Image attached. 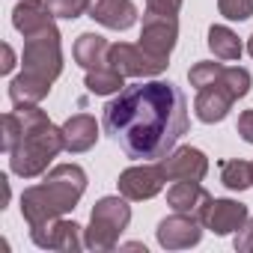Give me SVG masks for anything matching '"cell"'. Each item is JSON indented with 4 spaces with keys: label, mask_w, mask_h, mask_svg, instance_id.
<instances>
[{
    "label": "cell",
    "mask_w": 253,
    "mask_h": 253,
    "mask_svg": "<svg viewBox=\"0 0 253 253\" xmlns=\"http://www.w3.org/2000/svg\"><path fill=\"white\" fill-rule=\"evenodd\" d=\"M104 134L134 161H161L188 131V98L170 81L122 86L101 113Z\"/></svg>",
    "instance_id": "obj_1"
},
{
    "label": "cell",
    "mask_w": 253,
    "mask_h": 253,
    "mask_svg": "<svg viewBox=\"0 0 253 253\" xmlns=\"http://www.w3.org/2000/svg\"><path fill=\"white\" fill-rule=\"evenodd\" d=\"M15 113L21 119V131H18L15 149L9 152V167L21 179H36L66 149L63 146V128H57L48 119V113L39 110L36 104H18Z\"/></svg>",
    "instance_id": "obj_2"
},
{
    "label": "cell",
    "mask_w": 253,
    "mask_h": 253,
    "mask_svg": "<svg viewBox=\"0 0 253 253\" xmlns=\"http://www.w3.org/2000/svg\"><path fill=\"white\" fill-rule=\"evenodd\" d=\"M60 72H63V51H60V33L54 24L45 33L24 39L21 75L12 78V84H9L12 104L15 107L18 104H39L51 92V84L60 78Z\"/></svg>",
    "instance_id": "obj_3"
},
{
    "label": "cell",
    "mask_w": 253,
    "mask_h": 253,
    "mask_svg": "<svg viewBox=\"0 0 253 253\" xmlns=\"http://www.w3.org/2000/svg\"><path fill=\"white\" fill-rule=\"evenodd\" d=\"M86 191V173L78 164H57L39 185H30L21 194V214L27 226H42L54 217H63L78 206Z\"/></svg>",
    "instance_id": "obj_4"
},
{
    "label": "cell",
    "mask_w": 253,
    "mask_h": 253,
    "mask_svg": "<svg viewBox=\"0 0 253 253\" xmlns=\"http://www.w3.org/2000/svg\"><path fill=\"white\" fill-rule=\"evenodd\" d=\"M191 86H197V119L211 125L220 122L229 107L247 95L250 89V72L241 66H220V63H197L188 72Z\"/></svg>",
    "instance_id": "obj_5"
},
{
    "label": "cell",
    "mask_w": 253,
    "mask_h": 253,
    "mask_svg": "<svg viewBox=\"0 0 253 253\" xmlns=\"http://www.w3.org/2000/svg\"><path fill=\"white\" fill-rule=\"evenodd\" d=\"M131 223V209L128 200L122 194L119 197H104L95 203L92 214H89V229L84 235V244L89 250H113L119 235L128 229Z\"/></svg>",
    "instance_id": "obj_6"
},
{
    "label": "cell",
    "mask_w": 253,
    "mask_h": 253,
    "mask_svg": "<svg viewBox=\"0 0 253 253\" xmlns=\"http://www.w3.org/2000/svg\"><path fill=\"white\" fill-rule=\"evenodd\" d=\"M107 63H110L119 75H125V78H152V75H161V72L170 66L167 60L149 54L143 45H125V42L110 45Z\"/></svg>",
    "instance_id": "obj_7"
},
{
    "label": "cell",
    "mask_w": 253,
    "mask_h": 253,
    "mask_svg": "<svg viewBox=\"0 0 253 253\" xmlns=\"http://www.w3.org/2000/svg\"><path fill=\"white\" fill-rule=\"evenodd\" d=\"M167 182V173L161 167V161L155 164H140V167H128L119 173V194L125 200H152L155 194H161Z\"/></svg>",
    "instance_id": "obj_8"
},
{
    "label": "cell",
    "mask_w": 253,
    "mask_h": 253,
    "mask_svg": "<svg viewBox=\"0 0 253 253\" xmlns=\"http://www.w3.org/2000/svg\"><path fill=\"white\" fill-rule=\"evenodd\" d=\"M167 182H203L209 173V158L194 146H179L161 158Z\"/></svg>",
    "instance_id": "obj_9"
},
{
    "label": "cell",
    "mask_w": 253,
    "mask_h": 253,
    "mask_svg": "<svg viewBox=\"0 0 253 253\" xmlns=\"http://www.w3.org/2000/svg\"><path fill=\"white\" fill-rule=\"evenodd\" d=\"M30 238L39 244V247H48V250H63V253H75L84 244L81 238V226L75 220H63V217H54L42 226H33L30 229Z\"/></svg>",
    "instance_id": "obj_10"
},
{
    "label": "cell",
    "mask_w": 253,
    "mask_h": 253,
    "mask_svg": "<svg viewBox=\"0 0 253 253\" xmlns=\"http://www.w3.org/2000/svg\"><path fill=\"white\" fill-rule=\"evenodd\" d=\"M179 39V18H167V15H143V30H140V45L161 57L170 60V51L176 48Z\"/></svg>",
    "instance_id": "obj_11"
},
{
    "label": "cell",
    "mask_w": 253,
    "mask_h": 253,
    "mask_svg": "<svg viewBox=\"0 0 253 253\" xmlns=\"http://www.w3.org/2000/svg\"><path fill=\"white\" fill-rule=\"evenodd\" d=\"M203 223L197 217H188V214H179L173 211L170 217H164L158 223V244L167 247V250H185V247H194L200 244L203 238Z\"/></svg>",
    "instance_id": "obj_12"
},
{
    "label": "cell",
    "mask_w": 253,
    "mask_h": 253,
    "mask_svg": "<svg viewBox=\"0 0 253 253\" xmlns=\"http://www.w3.org/2000/svg\"><path fill=\"white\" fill-rule=\"evenodd\" d=\"M247 217H250L247 206H241L235 200H211L200 223L206 229H211L214 235H229V232H238Z\"/></svg>",
    "instance_id": "obj_13"
},
{
    "label": "cell",
    "mask_w": 253,
    "mask_h": 253,
    "mask_svg": "<svg viewBox=\"0 0 253 253\" xmlns=\"http://www.w3.org/2000/svg\"><path fill=\"white\" fill-rule=\"evenodd\" d=\"M54 12L48 6V0H18L12 9V24L15 30L27 39L36 33H45L48 27H54Z\"/></svg>",
    "instance_id": "obj_14"
},
{
    "label": "cell",
    "mask_w": 253,
    "mask_h": 253,
    "mask_svg": "<svg viewBox=\"0 0 253 253\" xmlns=\"http://www.w3.org/2000/svg\"><path fill=\"white\" fill-rule=\"evenodd\" d=\"M167 203H170L173 211L203 220V214H206V209H209V203H211V194H209L200 182H176V185L167 191Z\"/></svg>",
    "instance_id": "obj_15"
},
{
    "label": "cell",
    "mask_w": 253,
    "mask_h": 253,
    "mask_svg": "<svg viewBox=\"0 0 253 253\" xmlns=\"http://www.w3.org/2000/svg\"><path fill=\"white\" fill-rule=\"evenodd\" d=\"M89 18L107 30H128L137 21V6L131 0H92Z\"/></svg>",
    "instance_id": "obj_16"
},
{
    "label": "cell",
    "mask_w": 253,
    "mask_h": 253,
    "mask_svg": "<svg viewBox=\"0 0 253 253\" xmlns=\"http://www.w3.org/2000/svg\"><path fill=\"white\" fill-rule=\"evenodd\" d=\"M98 140V122L89 113H78L63 122V146L66 152H86Z\"/></svg>",
    "instance_id": "obj_17"
},
{
    "label": "cell",
    "mask_w": 253,
    "mask_h": 253,
    "mask_svg": "<svg viewBox=\"0 0 253 253\" xmlns=\"http://www.w3.org/2000/svg\"><path fill=\"white\" fill-rule=\"evenodd\" d=\"M107 54H110V45H107L104 36H98V33H81L78 42H75V60H78V66H81L84 72L110 66V63H107Z\"/></svg>",
    "instance_id": "obj_18"
},
{
    "label": "cell",
    "mask_w": 253,
    "mask_h": 253,
    "mask_svg": "<svg viewBox=\"0 0 253 253\" xmlns=\"http://www.w3.org/2000/svg\"><path fill=\"white\" fill-rule=\"evenodd\" d=\"M209 48H211V54H214L217 60H223V63L241 60V51H244L241 39H238L229 27H220V24H214V27L209 30Z\"/></svg>",
    "instance_id": "obj_19"
},
{
    "label": "cell",
    "mask_w": 253,
    "mask_h": 253,
    "mask_svg": "<svg viewBox=\"0 0 253 253\" xmlns=\"http://www.w3.org/2000/svg\"><path fill=\"white\" fill-rule=\"evenodd\" d=\"M86 89L95 92V95H113L125 86V75H119L113 66H101V69H92L86 72Z\"/></svg>",
    "instance_id": "obj_20"
},
{
    "label": "cell",
    "mask_w": 253,
    "mask_h": 253,
    "mask_svg": "<svg viewBox=\"0 0 253 253\" xmlns=\"http://www.w3.org/2000/svg\"><path fill=\"white\" fill-rule=\"evenodd\" d=\"M220 182L229 191H247L253 185V161H223L220 164Z\"/></svg>",
    "instance_id": "obj_21"
},
{
    "label": "cell",
    "mask_w": 253,
    "mask_h": 253,
    "mask_svg": "<svg viewBox=\"0 0 253 253\" xmlns=\"http://www.w3.org/2000/svg\"><path fill=\"white\" fill-rule=\"evenodd\" d=\"M89 3H92V0H48L51 12L57 18H69V21H75L84 12H89Z\"/></svg>",
    "instance_id": "obj_22"
},
{
    "label": "cell",
    "mask_w": 253,
    "mask_h": 253,
    "mask_svg": "<svg viewBox=\"0 0 253 253\" xmlns=\"http://www.w3.org/2000/svg\"><path fill=\"white\" fill-rule=\"evenodd\" d=\"M217 9L226 21H247L253 15V0H217Z\"/></svg>",
    "instance_id": "obj_23"
},
{
    "label": "cell",
    "mask_w": 253,
    "mask_h": 253,
    "mask_svg": "<svg viewBox=\"0 0 253 253\" xmlns=\"http://www.w3.org/2000/svg\"><path fill=\"white\" fill-rule=\"evenodd\" d=\"M18 131H21V119H18V113H15V110H12V113H3V140H0V149H3L6 155L15 149Z\"/></svg>",
    "instance_id": "obj_24"
},
{
    "label": "cell",
    "mask_w": 253,
    "mask_h": 253,
    "mask_svg": "<svg viewBox=\"0 0 253 253\" xmlns=\"http://www.w3.org/2000/svg\"><path fill=\"white\" fill-rule=\"evenodd\" d=\"M182 9V0H146V15H167L176 18Z\"/></svg>",
    "instance_id": "obj_25"
},
{
    "label": "cell",
    "mask_w": 253,
    "mask_h": 253,
    "mask_svg": "<svg viewBox=\"0 0 253 253\" xmlns=\"http://www.w3.org/2000/svg\"><path fill=\"white\" fill-rule=\"evenodd\" d=\"M235 250H241V253H253V217H247L244 226L235 232Z\"/></svg>",
    "instance_id": "obj_26"
},
{
    "label": "cell",
    "mask_w": 253,
    "mask_h": 253,
    "mask_svg": "<svg viewBox=\"0 0 253 253\" xmlns=\"http://www.w3.org/2000/svg\"><path fill=\"white\" fill-rule=\"evenodd\" d=\"M238 134H241L247 143H253V110H244V113L238 116Z\"/></svg>",
    "instance_id": "obj_27"
},
{
    "label": "cell",
    "mask_w": 253,
    "mask_h": 253,
    "mask_svg": "<svg viewBox=\"0 0 253 253\" xmlns=\"http://www.w3.org/2000/svg\"><path fill=\"white\" fill-rule=\"evenodd\" d=\"M12 69H15V51H12L9 45H3V63H0V72L9 75Z\"/></svg>",
    "instance_id": "obj_28"
},
{
    "label": "cell",
    "mask_w": 253,
    "mask_h": 253,
    "mask_svg": "<svg viewBox=\"0 0 253 253\" xmlns=\"http://www.w3.org/2000/svg\"><path fill=\"white\" fill-rule=\"evenodd\" d=\"M247 54L253 57V36H250V42H247Z\"/></svg>",
    "instance_id": "obj_29"
}]
</instances>
